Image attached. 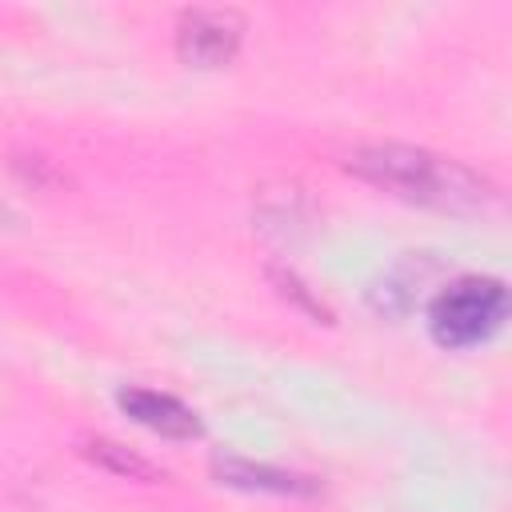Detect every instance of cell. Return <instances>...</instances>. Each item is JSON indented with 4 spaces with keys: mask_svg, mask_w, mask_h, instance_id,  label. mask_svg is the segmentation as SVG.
Segmentation results:
<instances>
[{
    "mask_svg": "<svg viewBox=\"0 0 512 512\" xmlns=\"http://www.w3.org/2000/svg\"><path fill=\"white\" fill-rule=\"evenodd\" d=\"M84 452H88L96 464H104V468H112V472H120V476H128V480H156V468H152L148 460L132 456L128 448H120V444H112V440H92V444H84Z\"/></svg>",
    "mask_w": 512,
    "mask_h": 512,
    "instance_id": "cell-6",
    "label": "cell"
},
{
    "mask_svg": "<svg viewBox=\"0 0 512 512\" xmlns=\"http://www.w3.org/2000/svg\"><path fill=\"white\" fill-rule=\"evenodd\" d=\"M508 312L500 280H460L432 304V336L444 348H468L488 340Z\"/></svg>",
    "mask_w": 512,
    "mask_h": 512,
    "instance_id": "cell-2",
    "label": "cell"
},
{
    "mask_svg": "<svg viewBox=\"0 0 512 512\" xmlns=\"http://www.w3.org/2000/svg\"><path fill=\"white\" fill-rule=\"evenodd\" d=\"M348 168L384 192H396L412 204L428 208H452V212H476L492 200V188L464 168L460 160L436 156L428 148L412 144H368L348 156Z\"/></svg>",
    "mask_w": 512,
    "mask_h": 512,
    "instance_id": "cell-1",
    "label": "cell"
},
{
    "mask_svg": "<svg viewBox=\"0 0 512 512\" xmlns=\"http://www.w3.org/2000/svg\"><path fill=\"white\" fill-rule=\"evenodd\" d=\"M244 20L224 8H196L176 28V52L192 68H220L236 56Z\"/></svg>",
    "mask_w": 512,
    "mask_h": 512,
    "instance_id": "cell-3",
    "label": "cell"
},
{
    "mask_svg": "<svg viewBox=\"0 0 512 512\" xmlns=\"http://www.w3.org/2000/svg\"><path fill=\"white\" fill-rule=\"evenodd\" d=\"M120 408L136 424H144V428H152L160 436H172V440H188V436L200 432V420H196V412L188 404H180L176 396L152 392V388H124L120 392Z\"/></svg>",
    "mask_w": 512,
    "mask_h": 512,
    "instance_id": "cell-4",
    "label": "cell"
},
{
    "mask_svg": "<svg viewBox=\"0 0 512 512\" xmlns=\"http://www.w3.org/2000/svg\"><path fill=\"white\" fill-rule=\"evenodd\" d=\"M212 472L220 476V484L252 488V492H280V496H312L316 492V480H308V476L268 468V464H252V460H240V456H216Z\"/></svg>",
    "mask_w": 512,
    "mask_h": 512,
    "instance_id": "cell-5",
    "label": "cell"
}]
</instances>
